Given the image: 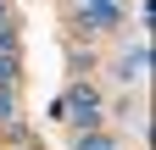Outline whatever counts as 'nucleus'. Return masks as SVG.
I'll list each match as a JSON object with an SVG mask.
<instances>
[{
	"label": "nucleus",
	"instance_id": "nucleus-3",
	"mask_svg": "<svg viewBox=\"0 0 156 150\" xmlns=\"http://www.w3.org/2000/svg\"><path fill=\"white\" fill-rule=\"evenodd\" d=\"M11 78H17V56L0 50V89H11Z\"/></svg>",
	"mask_w": 156,
	"mask_h": 150
},
{
	"label": "nucleus",
	"instance_id": "nucleus-1",
	"mask_svg": "<svg viewBox=\"0 0 156 150\" xmlns=\"http://www.w3.org/2000/svg\"><path fill=\"white\" fill-rule=\"evenodd\" d=\"M62 117H78V122H95V117H101V100H95L89 89H73V100L62 106Z\"/></svg>",
	"mask_w": 156,
	"mask_h": 150
},
{
	"label": "nucleus",
	"instance_id": "nucleus-6",
	"mask_svg": "<svg viewBox=\"0 0 156 150\" xmlns=\"http://www.w3.org/2000/svg\"><path fill=\"white\" fill-rule=\"evenodd\" d=\"M0 22H6V0H0Z\"/></svg>",
	"mask_w": 156,
	"mask_h": 150
},
{
	"label": "nucleus",
	"instance_id": "nucleus-2",
	"mask_svg": "<svg viewBox=\"0 0 156 150\" xmlns=\"http://www.w3.org/2000/svg\"><path fill=\"white\" fill-rule=\"evenodd\" d=\"M89 22H117V0H89Z\"/></svg>",
	"mask_w": 156,
	"mask_h": 150
},
{
	"label": "nucleus",
	"instance_id": "nucleus-4",
	"mask_svg": "<svg viewBox=\"0 0 156 150\" xmlns=\"http://www.w3.org/2000/svg\"><path fill=\"white\" fill-rule=\"evenodd\" d=\"M11 111H17V100H11V89H0V122H6Z\"/></svg>",
	"mask_w": 156,
	"mask_h": 150
},
{
	"label": "nucleus",
	"instance_id": "nucleus-5",
	"mask_svg": "<svg viewBox=\"0 0 156 150\" xmlns=\"http://www.w3.org/2000/svg\"><path fill=\"white\" fill-rule=\"evenodd\" d=\"M78 150H112V145H106L101 134H89V139H78Z\"/></svg>",
	"mask_w": 156,
	"mask_h": 150
}]
</instances>
